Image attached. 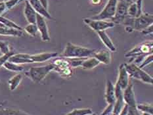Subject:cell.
Listing matches in <instances>:
<instances>
[{
    "instance_id": "obj_1",
    "label": "cell",
    "mask_w": 153,
    "mask_h": 115,
    "mask_svg": "<svg viewBox=\"0 0 153 115\" xmlns=\"http://www.w3.org/2000/svg\"><path fill=\"white\" fill-rule=\"evenodd\" d=\"M94 53L95 50L93 49L76 45L71 42H68L61 57L65 59L88 58L90 57L91 56L93 57Z\"/></svg>"
},
{
    "instance_id": "obj_2",
    "label": "cell",
    "mask_w": 153,
    "mask_h": 115,
    "mask_svg": "<svg viewBox=\"0 0 153 115\" xmlns=\"http://www.w3.org/2000/svg\"><path fill=\"white\" fill-rule=\"evenodd\" d=\"M54 65L52 63L41 67H31L27 72H26L25 74L32 81L38 83L44 80L49 72L54 70Z\"/></svg>"
},
{
    "instance_id": "obj_3",
    "label": "cell",
    "mask_w": 153,
    "mask_h": 115,
    "mask_svg": "<svg viewBox=\"0 0 153 115\" xmlns=\"http://www.w3.org/2000/svg\"><path fill=\"white\" fill-rule=\"evenodd\" d=\"M124 66L129 76L149 84H153V79L148 73L139 68L137 65L133 63H125Z\"/></svg>"
},
{
    "instance_id": "obj_4",
    "label": "cell",
    "mask_w": 153,
    "mask_h": 115,
    "mask_svg": "<svg viewBox=\"0 0 153 115\" xmlns=\"http://www.w3.org/2000/svg\"><path fill=\"white\" fill-rule=\"evenodd\" d=\"M54 65V70L56 71L63 78H69L72 75V70L67 59H56L52 63Z\"/></svg>"
},
{
    "instance_id": "obj_5",
    "label": "cell",
    "mask_w": 153,
    "mask_h": 115,
    "mask_svg": "<svg viewBox=\"0 0 153 115\" xmlns=\"http://www.w3.org/2000/svg\"><path fill=\"white\" fill-rule=\"evenodd\" d=\"M117 2L118 0H108V3H106L102 11L98 15L92 16L90 19L94 20H102V21L109 19H112L115 15Z\"/></svg>"
},
{
    "instance_id": "obj_6",
    "label": "cell",
    "mask_w": 153,
    "mask_h": 115,
    "mask_svg": "<svg viewBox=\"0 0 153 115\" xmlns=\"http://www.w3.org/2000/svg\"><path fill=\"white\" fill-rule=\"evenodd\" d=\"M130 3L124 0H118L115 15L112 19V22L116 24L123 23L125 18L128 15V8Z\"/></svg>"
},
{
    "instance_id": "obj_7",
    "label": "cell",
    "mask_w": 153,
    "mask_h": 115,
    "mask_svg": "<svg viewBox=\"0 0 153 115\" xmlns=\"http://www.w3.org/2000/svg\"><path fill=\"white\" fill-rule=\"evenodd\" d=\"M152 54V42L143 43L138 46H136L130 51L125 55L126 57H134L139 56H147Z\"/></svg>"
},
{
    "instance_id": "obj_8",
    "label": "cell",
    "mask_w": 153,
    "mask_h": 115,
    "mask_svg": "<svg viewBox=\"0 0 153 115\" xmlns=\"http://www.w3.org/2000/svg\"><path fill=\"white\" fill-rule=\"evenodd\" d=\"M152 15L148 14V13H142L138 17L134 18L133 28L135 30L142 31L149 26L152 24Z\"/></svg>"
},
{
    "instance_id": "obj_9",
    "label": "cell",
    "mask_w": 153,
    "mask_h": 115,
    "mask_svg": "<svg viewBox=\"0 0 153 115\" xmlns=\"http://www.w3.org/2000/svg\"><path fill=\"white\" fill-rule=\"evenodd\" d=\"M84 22L95 32L105 30L106 29L114 27V23L107 22L102 20H94L91 19H84Z\"/></svg>"
},
{
    "instance_id": "obj_10",
    "label": "cell",
    "mask_w": 153,
    "mask_h": 115,
    "mask_svg": "<svg viewBox=\"0 0 153 115\" xmlns=\"http://www.w3.org/2000/svg\"><path fill=\"white\" fill-rule=\"evenodd\" d=\"M36 24L37 26L38 30L40 32L42 40L44 42L50 41V37H49L48 26L47 24H46L44 17L39 15L38 13L36 14Z\"/></svg>"
},
{
    "instance_id": "obj_11",
    "label": "cell",
    "mask_w": 153,
    "mask_h": 115,
    "mask_svg": "<svg viewBox=\"0 0 153 115\" xmlns=\"http://www.w3.org/2000/svg\"><path fill=\"white\" fill-rule=\"evenodd\" d=\"M123 99L129 107H135L137 105L131 84H129L128 86L123 90Z\"/></svg>"
},
{
    "instance_id": "obj_12",
    "label": "cell",
    "mask_w": 153,
    "mask_h": 115,
    "mask_svg": "<svg viewBox=\"0 0 153 115\" xmlns=\"http://www.w3.org/2000/svg\"><path fill=\"white\" fill-rule=\"evenodd\" d=\"M118 78L116 84H118L122 90L128 86L129 84V74L126 70L124 64H121L120 65L118 69Z\"/></svg>"
},
{
    "instance_id": "obj_13",
    "label": "cell",
    "mask_w": 153,
    "mask_h": 115,
    "mask_svg": "<svg viewBox=\"0 0 153 115\" xmlns=\"http://www.w3.org/2000/svg\"><path fill=\"white\" fill-rule=\"evenodd\" d=\"M58 56L57 53H45L37 55H28L29 63L32 62H42L49 60L52 58H56Z\"/></svg>"
},
{
    "instance_id": "obj_14",
    "label": "cell",
    "mask_w": 153,
    "mask_h": 115,
    "mask_svg": "<svg viewBox=\"0 0 153 115\" xmlns=\"http://www.w3.org/2000/svg\"><path fill=\"white\" fill-rule=\"evenodd\" d=\"M29 3H30L32 7L35 10V11L38 13L39 15H42L44 17H45L49 19H52L51 15L48 13V10H46L44 7L42 6L41 3L39 0H28Z\"/></svg>"
},
{
    "instance_id": "obj_15",
    "label": "cell",
    "mask_w": 153,
    "mask_h": 115,
    "mask_svg": "<svg viewBox=\"0 0 153 115\" xmlns=\"http://www.w3.org/2000/svg\"><path fill=\"white\" fill-rule=\"evenodd\" d=\"M26 5L25 7V15L30 24H36V14L37 13L33 9L30 3H29L28 0H26Z\"/></svg>"
},
{
    "instance_id": "obj_16",
    "label": "cell",
    "mask_w": 153,
    "mask_h": 115,
    "mask_svg": "<svg viewBox=\"0 0 153 115\" xmlns=\"http://www.w3.org/2000/svg\"><path fill=\"white\" fill-rule=\"evenodd\" d=\"M105 99L108 104L114 105L116 100L114 85H113V84L110 80H108L107 83H106Z\"/></svg>"
},
{
    "instance_id": "obj_17",
    "label": "cell",
    "mask_w": 153,
    "mask_h": 115,
    "mask_svg": "<svg viewBox=\"0 0 153 115\" xmlns=\"http://www.w3.org/2000/svg\"><path fill=\"white\" fill-rule=\"evenodd\" d=\"M93 57L103 64L108 65L111 62V53L108 50H101L98 52H95L93 55Z\"/></svg>"
},
{
    "instance_id": "obj_18",
    "label": "cell",
    "mask_w": 153,
    "mask_h": 115,
    "mask_svg": "<svg viewBox=\"0 0 153 115\" xmlns=\"http://www.w3.org/2000/svg\"><path fill=\"white\" fill-rule=\"evenodd\" d=\"M97 34L99 36V38L101 39L103 44L107 47L110 51H116V47L113 44L112 42L111 39H110L108 36L106 34L105 32V30H102V31H99L97 32Z\"/></svg>"
},
{
    "instance_id": "obj_19",
    "label": "cell",
    "mask_w": 153,
    "mask_h": 115,
    "mask_svg": "<svg viewBox=\"0 0 153 115\" xmlns=\"http://www.w3.org/2000/svg\"><path fill=\"white\" fill-rule=\"evenodd\" d=\"M0 35L3 36H16V37H21L23 35L22 30H19L14 28H9L6 26H1L0 27Z\"/></svg>"
},
{
    "instance_id": "obj_20",
    "label": "cell",
    "mask_w": 153,
    "mask_h": 115,
    "mask_svg": "<svg viewBox=\"0 0 153 115\" xmlns=\"http://www.w3.org/2000/svg\"><path fill=\"white\" fill-rule=\"evenodd\" d=\"M99 64H100V62L95 57H92L85 59L82 62L81 67L82 68L85 69V70H90V69H93L95 67H97Z\"/></svg>"
},
{
    "instance_id": "obj_21",
    "label": "cell",
    "mask_w": 153,
    "mask_h": 115,
    "mask_svg": "<svg viewBox=\"0 0 153 115\" xmlns=\"http://www.w3.org/2000/svg\"><path fill=\"white\" fill-rule=\"evenodd\" d=\"M0 115H29L20 110L13 109L11 108L4 107L0 105Z\"/></svg>"
},
{
    "instance_id": "obj_22",
    "label": "cell",
    "mask_w": 153,
    "mask_h": 115,
    "mask_svg": "<svg viewBox=\"0 0 153 115\" xmlns=\"http://www.w3.org/2000/svg\"><path fill=\"white\" fill-rule=\"evenodd\" d=\"M21 80H22V75L21 74H16L10 79L8 82L10 90L11 91L15 90V89L19 86V85L20 83H21Z\"/></svg>"
},
{
    "instance_id": "obj_23",
    "label": "cell",
    "mask_w": 153,
    "mask_h": 115,
    "mask_svg": "<svg viewBox=\"0 0 153 115\" xmlns=\"http://www.w3.org/2000/svg\"><path fill=\"white\" fill-rule=\"evenodd\" d=\"M0 23H1L3 26L9 28H14L19 30H23V29L21 27H20L19 26L15 24L14 22L10 21V20L3 17V16H0Z\"/></svg>"
},
{
    "instance_id": "obj_24",
    "label": "cell",
    "mask_w": 153,
    "mask_h": 115,
    "mask_svg": "<svg viewBox=\"0 0 153 115\" xmlns=\"http://www.w3.org/2000/svg\"><path fill=\"white\" fill-rule=\"evenodd\" d=\"M3 66L7 70L13 72H21L24 70V67L22 66H20L18 64L11 62L9 61H7Z\"/></svg>"
},
{
    "instance_id": "obj_25",
    "label": "cell",
    "mask_w": 153,
    "mask_h": 115,
    "mask_svg": "<svg viewBox=\"0 0 153 115\" xmlns=\"http://www.w3.org/2000/svg\"><path fill=\"white\" fill-rule=\"evenodd\" d=\"M92 111L90 108H76L73 110L71 113H69L70 115H91L92 114Z\"/></svg>"
},
{
    "instance_id": "obj_26",
    "label": "cell",
    "mask_w": 153,
    "mask_h": 115,
    "mask_svg": "<svg viewBox=\"0 0 153 115\" xmlns=\"http://www.w3.org/2000/svg\"><path fill=\"white\" fill-rule=\"evenodd\" d=\"M137 14V8L136 3L132 2L129 5L128 8V16L131 18H136Z\"/></svg>"
},
{
    "instance_id": "obj_27",
    "label": "cell",
    "mask_w": 153,
    "mask_h": 115,
    "mask_svg": "<svg viewBox=\"0 0 153 115\" xmlns=\"http://www.w3.org/2000/svg\"><path fill=\"white\" fill-rule=\"evenodd\" d=\"M136 108L137 110L141 111L143 113H149L151 114H152L153 113V108L152 105L150 104H139L136 105Z\"/></svg>"
},
{
    "instance_id": "obj_28",
    "label": "cell",
    "mask_w": 153,
    "mask_h": 115,
    "mask_svg": "<svg viewBox=\"0 0 153 115\" xmlns=\"http://www.w3.org/2000/svg\"><path fill=\"white\" fill-rule=\"evenodd\" d=\"M25 30L28 34L32 36H36V33L38 31L37 26H36V24H30L28 26H26L25 28Z\"/></svg>"
},
{
    "instance_id": "obj_29",
    "label": "cell",
    "mask_w": 153,
    "mask_h": 115,
    "mask_svg": "<svg viewBox=\"0 0 153 115\" xmlns=\"http://www.w3.org/2000/svg\"><path fill=\"white\" fill-rule=\"evenodd\" d=\"M0 51H1L3 55L7 54L11 52L9 48V43L7 42L0 41Z\"/></svg>"
},
{
    "instance_id": "obj_30",
    "label": "cell",
    "mask_w": 153,
    "mask_h": 115,
    "mask_svg": "<svg viewBox=\"0 0 153 115\" xmlns=\"http://www.w3.org/2000/svg\"><path fill=\"white\" fill-rule=\"evenodd\" d=\"M152 61H153L152 54H150L149 55H147L143 59V60L141 64L139 66V67L140 68H143L144 67H145V66H147L149 64H150L151 62H152Z\"/></svg>"
},
{
    "instance_id": "obj_31",
    "label": "cell",
    "mask_w": 153,
    "mask_h": 115,
    "mask_svg": "<svg viewBox=\"0 0 153 115\" xmlns=\"http://www.w3.org/2000/svg\"><path fill=\"white\" fill-rule=\"evenodd\" d=\"M14 54H15L14 52L11 51L10 53H9L3 55V56L0 57V67H1V66H3V64H4L7 61H8V59H9L10 57H11V56Z\"/></svg>"
},
{
    "instance_id": "obj_32",
    "label": "cell",
    "mask_w": 153,
    "mask_h": 115,
    "mask_svg": "<svg viewBox=\"0 0 153 115\" xmlns=\"http://www.w3.org/2000/svg\"><path fill=\"white\" fill-rule=\"evenodd\" d=\"M113 107H114V105L108 104L107 107H106L105 109L103 111L102 113H101V115H108L110 114H111L112 113Z\"/></svg>"
},
{
    "instance_id": "obj_33",
    "label": "cell",
    "mask_w": 153,
    "mask_h": 115,
    "mask_svg": "<svg viewBox=\"0 0 153 115\" xmlns=\"http://www.w3.org/2000/svg\"><path fill=\"white\" fill-rule=\"evenodd\" d=\"M136 5H137V14L136 18L138 17V16H140L142 13V0H137V2H136Z\"/></svg>"
},
{
    "instance_id": "obj_34",
    "label": "cell",
    "mask_w": 153,
    "mask_h": 115,
    "mask_svg": "<svg viewBox=\"0 0 153 115\" xmlns=\"http://www.w3.org/2000/svg\"><path fill=\"white\" fill-rule=\"evenodd\" d=\"M152 32H153V26H152V24L149 26L148 27H147L146 28L143 30L142 31H141V32L142 33V34H145V35L152 34Z\"/></svg>"
},
{
    "instance_id": "obj_35",
    "label": "cell",
    "mask_w": 153,
    "mask_h": 115,
    "mask_svg": "<svg viewBox=\"0 0 153 115\" xmlns=\"http://www.w3.org/2000/svg\"><path fill=\"white\" fill-rule=\"evenodd\" d=\"M137 109L135 107H129L127 115H137Z\"/></svg>"
},
{
    "instance_id": "obj_36",
    "label": "cell",
    "mask_w": 153,
    "mask_h": 115,
    "mask_svg": "<svg viewBox=\"0 0 153 115\" xmlns=\"http://www.w3.org/2000/svg\"><path fill=\"white\" fill-rule=\"evenodd\" d=\"M19 1V0H9V1H7L5 3V5L7 7L8 9H11V7H13L16 3Z\"/></svg>"
},
{
    "instance_id": "obj_37",
    "label": "cell",
    "mask_w": 153,
    "mask_h": 115,
    "mask_svg": "<svg viewBox=\"0 0 153 115\" xmlns=\"http://www.w3.org/2000/svg\"><path fill=\"white\" fill-rule=\"evenodd\" d=\"M128 107L129 106L127 104H125L124 107L122 109L121 112L120 113L119 115H127L128 114Z\"/></svg>"
},
{
    "instance_id": "obj_38",
    "label": "cell",
    "mask_w": 153,
    "mask_h": 115,
    "mask_svg": "<svg viewBox=\"0 0 153 115\" xmlns=\"http://www.w3.org/2000/svg\"><path fill=\"white\" fill-rule=\"evenodd\" d=\"M39 2L41 3V4L42 5V6L44 7L48 10V0H39Z\"/></svg>"
},
{
    "instance_id": "obj_39",
    "label": "cell",
    "mask_w": 153,
    "mask_h": 115,
    "mask_svg": "<svg viewBox=\"0 0 153 115\" xmlns=\"http://www.w3.org/2000/svg\"><path fill=\"white\" fill-rule=\"evenodd\" d=\"M125 30L126 31L128 32H132V31L134 30V28H133V27H131V26H126Z\"/></svg>"
},
{
    "instance_id": "obj_40",
    "label": "cell",
    "mask_w": 153,
    "mask_h": 115,
    "mask_svg": "<svg viewBox=\"0 0 153 115\" xmlns=\"http://www.w3.org/2000/svg\"><path fill=\"white\" fill-rule=\"evenodd\" d=\"M5 8V4H3V5H2L1 6H0V14H1V13L3 11H4Z\"/></svg>"
},
{
    "instance_id": "obj_41",
    "label": "cell",
    "mask_w": 153,
    "mask_h": 115,
    "mask_svg": "<svg viewBox=\"0 0 153 115\" xmlns=\"http://www.w3.org/2000/svg\"><path fill=\"white\" fill-rule=\"evenodd\" d=\"M99 1H100V0H92V2L94 4H97Z\"/></svg>"
},
{
    "instance_id": "obj_42",
    "label": "cell",
    "mask_w": 153,
    "mask_h": 115,
    "mask_svg": "<svg viewBox=\"0 0 153 115\" xmlns=\"http://www.w3.org/2000/svg\"><path fill=\"white\" fill-rule=\"evenodd\" d=\"M142 115H152V114H151L149 113H143Z\"/></svg>"
},
{
    "instance_id": "obj_43",
    "label": "cell",
    "mask_w": 153,
    "mask_h": 115,
    "mask_svg": "<svg viewBox=\"0 0 153 115\" xmlns=\"http://www.w3.org/2000/svg\"><path fill=\"white\" fill-rule=\"evenodd\" d=\"M124 1H128V2H129V3H132V1H131V0H124Z\"/></svg>"
},
{
    "instance_id": "obj_44",
    "label": "cell",
    "mask_w": 153,
    "mask_h": 115,
    "mask_svg": "<svg viewBox=\"0 0 153 115\" xmlns=\"http://www.w3.org/2000/svg\"><path fill=\"white\" fill-rule=\"evenodd\" d=\"M137 115H141L140 113H139V112L138 110H137Z\"/></svg>"
},
{
    "instance_id": "obj_45",
    "label": "cell",
    "mask_w": 153,
    "mask_h": 115,
    "mask_svg": "<svg viewBox=\"0 0 153 115\" xmlns=\"http://www.w3.org/2000/svg\"><path fill=\"white\" fill-rule=\"evenodd\" d=\"M3 4H4V3H0V6H1L2 5H3Z\"/></svg>"
},
{
    "instance_id": "obj_46",
    "label": "cell",
    "mask_w": 153,
    "mask_h": 115,
    "mask_svg": "<svg viewBox=\"0 0 153 115\" xmlns=\"http://www.w3.org/2000/svg\"><path fill=\"white\" fill-rule=\"evenodd\" d=\"M91 115H97L96 114H95V113H92Z\"/></svg>"
},
{
    "instance_id": "obj_47",
    "label": "cell",
    "mask_w": 153,
    "mask_h": 115,
    "mask_svg": "<svg viewBox=\"0 0 153 115\" xmlns=\"http://www.w3.org/2000/svg\"><path fill=\"white\" fill-rule=\"evenodd\" d=\"M108 115H114V114H108Z\"/></svg>"
},
{
    "instance_id": "obj_48",
    "label": "cell",
    "mask_w": 153,
    "mask_h": 115,
    "mask_svg": "<svg viewBox=\"0 0 153 115\" xmlns=\"http://www.w3.org/2000/svg\"><path fill=\"white\" fill-rule=\"evenodd\" d=\"M66 115H70V114H66Z\"/></svg>"
}]
</instances>
